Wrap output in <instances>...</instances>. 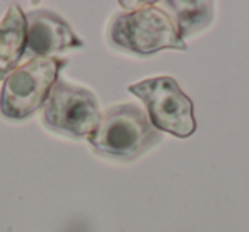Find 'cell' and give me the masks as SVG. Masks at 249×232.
<instances>
[{"label": "cell", "mask_w": 249, "mask_h": 232, "mask_svg": "<svg viewBox=\"0 0 249 232\" xmlns=\"http://www.w3.org/2000/svg\"><path fill=\"white\" fill-rule=\"evenodd\" d=\"M87 140L99 156L135 161L160 142V132L154 128L142 107L126 103L109 107Z\"/></svg>", "instance_id": "cell-2"}, {"label": "cell", "mask_w": 249, "mask_h": 232, "mask_svg": "<svg viewBox=\"0 0 249 232\" xmlns=\"http://www.w3.org/2000/svg\"><path fill=\"white\" fill-rule=\"evenodd\" d=\"M65 63L67 60L52 56L28 60V63L16 69L4 80L0 90V113L16 122L35 114L46 103Z\"/></svg>", "instance_id": "cell-3"}, {"label": "cell", "mask_w": 249, "mask_h": 232, "mask_svg": "<svg viewBox=\"0 0 249 232\" xmlns=\"http://www.w3.org/2000/svg\"><path fill=\"white\" fill-rule=\"evenodd\" d=\"M128 90L145 104L147 116L157 132L188 139L196 132L193 101L171 75H159L132 84Z\"/></svg>", "instance_id": "cell-4"}, {"label": "cell", "mask_w": 249, "mask_h": 232, "mask_svg": "<svg viewBox=\"0 0 249 232\" xmlns=\"http://www.w3.org/2000/svg\"><path fill=\"white\" fill-rule=\"evenodd\" d=\"M159 7L169 14L176 26L179 38L186 39L195 33L207 29L213 21V4L203 2V0H167V2H157Z\"/></svg>", "instance_id": "cell-8"}, {"label": "cell", "mask_w": 249, "mask_h": 232, "mask_svg": "<svg viewBox=\"0 0 249 232\" xmlns=\"http://www.w3.org/2000/svg\"><path fill=\"white\" fill-rule=\"evenodd\" d=\"M26 16L18 4L9 7L0 22V80L7 79L24 56Z\"/></svg>", "instance_id": "cell-7"}, {"label": "cell", "mask_w": 249, "mask_h": 232, "mask_svg": "<svg viewBox=\"0 0 249 232\" xmlns=\"http://www.w3.org/2000/svg\"><path fill=\"white\" fill-rule=\"evenodd\" d=\"M80 48H84V41L56 12L39 9L26 16L24 56L29 60L52 58L56 53Z\"/></svg>", "instance_id": "cell-6"}, {"label": "cell", "mask_w": 249, "mask_h": 232, "mask_svg": "<svg viewBox=\"0 0 249 232\" xmlns=\"http://www.w3.org/2000/svg\"><path fill=\"white\" fill-rule=\"evenodd\" d=\"M137 9L120 12L109 26L113 46L133 55L149 56L166 48L186 52L188 46L179 38L173 19L157 2H139Z\"/></svg>", "instance_id": "cell-1"}, {"label": "cell", "mask_w": 249, "mask_h": 232, "mask_svg": "<svg viewBox=\"0 0 249 232\" xmlns=\"http://www.w3.org/2000/svg\"><path fill=\"white\" fill-rule=\"evenodd\" d=\"M103 114L97 97L86 87L58 79L43 104V123L48 130L72 139H89Z\"/></svg>", "instance_id": "cell-5"}]
</instances>
